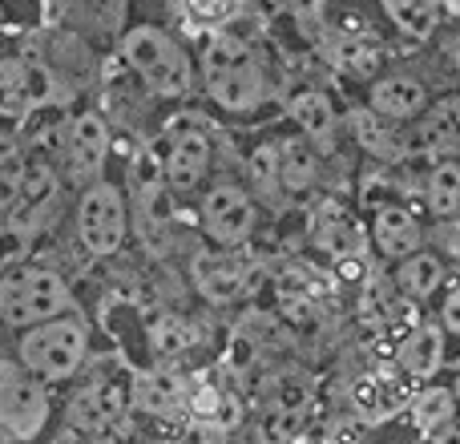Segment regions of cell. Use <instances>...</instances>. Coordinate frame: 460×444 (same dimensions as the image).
Returning a JSON list of instances; mask_svg holds the SVG:
<instances>
[{
    "label": "cell",
    "mask_w": 460,
    "mask_h": 444,
    "mask_svg": "<svg viewBox=\"0 0 460 444\" xmlns=\"http://www.w3.org/2000/svg\"><path fill=\"white\" fill-rule=\"evenodd\" d=\"M202 85L210 102L223 105L226 113H251L267 97V73L251 53V45H243L230 32H210L202 49Z\"/></svg>",
    "instance_id": "6da1fadb"
},
{
    "label": "cell",
    "mask_w": 460,
    "mask_h": 444,
    "mask_svg": "<svg viewBox=\"0 0 460 444\" xmlns=\"http://www.w3.org/2000/svg\"><path fill=\"white\" fill-rule=\"evenodd\" d=\"M77 311L69 283L53 267H8L0 275V324L29 332L37 324Z\"/></svg>",
    "instance_id": "7a4b0ae2"
},
{
    "label": "cell",
    "mask_w": 460,
    "mask_h": 444,
    "mask_svg": "<svg viewBox=\"0 0 460 444\" xmlns=\"http://www.w3.org/2000/svg\"><path fill=\"white\" fill-rule=\"evenodd\" d=\"M89 356V327L77 315H61L16 335V364L40 384H61L77 376Z\"/></svg>",
    "instance_id": "3957f363"
},
{
    "label": "cell",
    "mask_w": 460,
    "mask_h": 444,
    "mask_svg": "<svg viewBox=\"0 0 460 444\" xmlns=\"http://www.w3.org/2000/svg\"><path fill=\"white\" fill-rule=\"evenodd\" d=\"M126 65L146 81V89L158 97H186L194 89V65L170 32L154 24H137L121 40Z\"/></svg>",
    "instance_id": "277c9868"
},
{
    "label": "cell",
    "mask_w": 460,
    "mask_h": 444,
    "mask_svg": "<svg viewBox=\"0 0 460 444\" xmlns=\"http://www.w3.org/2000/svg\"><path fill=\"white\" fill-rule=\"evenodd\" d=\"M65 85L40 57H0V118L24 121L49 105H65Z\"/></svg>",
    "instance_id": "5b68a950"
},
{
    "label": "cell",
    "mask_w": 460,
    "mask_h": 444,
    "mask_svg": "<svg viewBox=\"0 0 460 444\" xmlns=\"http://www.w3.org/2000/svg\"><path fill=\"white\" fill-rule=\"evenodd\" d=\"M129 235V210H126V194L113 182L97 178L93 186L81 191L77 202V238L93 259H110L126 246Z\"/></svg>",
    "instance_id": "8992f818"
},
{
    "label": "cell",
    "mask_w": 460,
    "mask_h": 444,
    "mask_svg": "<svg viewBox=\"0 0 460 444\" xmlns=\"http://www.w3.org/2000/svg\"><path fill=\"white\" fill-rule=\"evenodd\" d=\"M190 279L202 299L223 307V303H234L251 291L259 279V262L238 246L234 251H199L190 259Z\"/></svg>",
    "instance_id": "52a82bcc"
},
{
    "label": "cell",
    "mask_w": 460,
    "mask_h": 444,
    "mask_svg": "<svg viewBox=\"0 0 460 444\" xmlns=\"http://www.w3.org/2000/svg\"><path fill=\"white\" fill-rule=\"evenodd\" d=\"M110 158V126L102 113H77L61 129V162L69 182L93 186L102 178V166Z\"/></svg>",
    "instance_id": "ba28073f"
},
{
    "label": "cell",
    "mask_w": 460,
    "mask_h": 444,
    "mask_svg": "<svg viewBox=\"0 0 460 444\" xmlns=\"http://www.w3.org/2000/svg\"><path fill=\"white\" fill-rule=\"evenodd\" d=\"M254 222V199L238 182H218L202 199V230L215 238L218 246H243L251 238Z\"/></svg>",
    "instance_id": "9c48e42d"
},
{
    "label": "cell",
    "mask_w": 460,
    "mask_h": 444,
    "mask_svg": "<svg viewBox=\"0 0 460 444\" xmlns=\"http://www.w3.org/2000/svg\"><path fill=\"white\" fill-rule=\"evenodd\" d=\"M49 421V392L37 376L21 372L0 388V432L13 440H37Z\"/></svg>",
    "instance_id": "30bf717a"
},
{
    "label": "cell",
    "mask_w": 460,
    "mask_h": 444,
    "mask_svg": "<svg viewBox=\"0 0 460 444\" xmlns=\"http://www.w3.org/2000/svg\"><path fill=\"white\" fill-rule=\"evenodd\" d=\"M126 408H129V392L121 388V384L97 380V384H85V388L69 400L65 421H69V429L81 432V437H105V432H113L121 424Z\"/></svg>",
    "instance_id": "8fae6325"
},
{
    "label": "cell",
    "mask_w": 460,
    "mask_h": 444,
    "mask_svg": "<svg viewBox=\"0 0 460 444\" xmlns=\"http://www.w3.org/2000/svg\"><path fill=\"white\" fill-rule=\"evenodd\" d=\"M186 396H190V384H186L178 372H170V368L142 372V376H134V384H129V404L146 416H182Z\"/></svg>",
    "instance_id": "7c38bea8"
},
{
    "label": "cell",
    "mask_w": 460,
    "mask_h": 444,
    "mask_svg": "<svg viewBox=\"0 0 460 444\" xmlns=\"http://www.w3.org/2000/svg\"><path fill=\"white\" fill-rule=\"evenodd\" d=\"M210 158H215V146H210V138L202 134V129H182V134H174L170 154H166V186L178 194L194 191V186L207 178Z\"/></svg>",
    "instance_id": "4fadbf2b"
},
{
    "label": "cell",
    "mask_w": 460,
    "mask_h": 444,
    "mask_svg": "<svg viewBox=\"0 0 460 444\" xmlns=\"http://www.w3.org/2000/svg\"><path fill=\"white\" fill-rule=\"evenodd\" d=\"M372 238H376V246H380L388 259H408V254L420 251L424 230H420V222H416L412 210H404V207H396V202H388V207L376 210V218H372Z\"/></svg>",
    "instance_id": "5bb4252c"
},
{
    "label": "cell",
    "mask_w": 460,
    "mask_h": 444,
    "mask_svg": "<svg viewBox=\"0 0 460 444\" xmlns=\"http://www.w3.org/2000/svg\"><path fill=\"white\" fill-rule=\"evenodd\" d=\"M315 246L327 254H335V262L359 259V254H364V230H359V222L343 207L327 202L315 218Z\"/></svg>",
    "instance_id": "9a60e30c"
},
{
    "label": "cell",
    "mask_w": 460,
    "mask_h": 444,
    "mask_svg": "<svg viewBox=\"0 0 460 444\" xmlns=\"http://www.w3.org/2000/svg\"><path fill=\"white\" fill-rule=\"evenodd\" d=\"M424 105H429V93L412 77H384L372 85V113L388 121L416 118V113H424Z\"/></svg>",
    "instance_id": "2e32d148"
},
{
    "label": "cell",
    "mask_w": 460,
    "mask_h": 444,
    "mask_svg": "<svg viewBox=\"0 0 460 444\" xmlns=\"http://www.w3.org/2000/svg\"><path fill=\"white\" fill-rule=\"evenodd\" d=\"M315 182H319V154L311 150L307 138H287V142H279V191L307 194Z\"/></svg>",
    "instance_id": "e0dca14e"
},
{
    "label": "cell",
    "mask_w": 460,
    "mask_h": 444,
    "mask_svg": "<svg viewBox=\"0 0 460 444\" xmlns=\"http://www.w3.org/2000/svg\"><path fill=\"white\" fill-rule=\"evenodd\" d=\"M440 364H445V327H432V324L416 327L404 340V348H400V368L412 380H429V376L440 372Z\"/></svg>",
    "instance_id": "ac0fdd59"
},
{
    "label": "cell",
    "mask_w": 460,
    "mask_h": 444,
    "mask_svg": "<svg viewBox=\"0 0 460 444\" xmlns=\"http://www.w3.org/2000/svg\"><path fill=\"white\" fill-rule=\"evenodd\" d=\"M291 118H295V126L303 129V138H307V142H315V146H327V142H332V138H335V126H340L332 97L319 93V89H303V93H295Z\"/></svg>",
    "instance_id": "d6986e66"
},
{
    "label": "cell",
    "mask_w": 460,
    "mask_h": 444,
    "mask_svg": "<svg viewBox=\"0 0 460 444\" xmlns=\"http://www.w3.org/2000/svg\"><path fill=\"white\" fill-rule=\"evenodd\" d=\"M323 61L340 73H351V77H376L380 73V49L364 37H327Z\"/></svg>",
    "instance_id": "ffe728a7"
},
{
    "label": "cell",
    "mask_w": 460,
    "mask_h": 444,
    "mask_svg": "<svg viewBox=\"0 0 460 444\" xmlns=\"http://www.w3.org/2000/svg\"><path fill=\"white\" fill-rule=\"evenodd\" d=\"M311 424V408L303 396L295 400H279V404H270L267 413H262L259 421V437L267 444H295L303 440V432H307Z\"/></svg>",
    "instance_id": "44dd1931"
},
{
    "label": "cell",
    "mask_w": 460,
    "mask_h": 444,
    "mask_svg": "<svg viewBox=\"0 0 460 444\" xmlns=\"http://www.w3.org/2000/svg\"><path fill=\"white\" fill-rule=\"evenodd\" d=\"M29 182V154L13 134H0V215H13Z\"/></svg>",
    "instance_id": "7402d4cb"
},
{
    "label": "cell",
    "mask_w": 460,
    "mask_h": 444,
    "mask_svg": "<svg viewBox=\"0 0 460 444\" xmlns=\"http://www.w3.org/2000/svg\"><path fill=\"white\" fill-rule=\"evenodd\" d=\"M396 283H400V291L412 295V299H429V295L445 283V262H440L432 251H416L400 262Z\"/></svg>",
    "instance_id": "603a6c76"
},
{
    "label": "cell",
    "mask_w": 460,
    "mask_h": 444,
    "mask_svg": "<svg viewBox=\"0 0 460 444\" xmlns=\"http://www.w3.org/2000/svg\"><path fill=\"white\" fill-rule=\"evenodd\" d=\"M150 348L158 360H178L199 348V327L182 315H158L150 327Z\"/></svg>",
    "instance_id": "cb8c5ba5"
},
{
    "label": "cell",
    "mask_w": 460,
    "mask_h": 444,
    "mask_svg": "<svg viewBox=\"0 0 460 444\" xmlns=\"http://www.w3.org/2000/svg\"><path fill=\"white\" fill-rule=\"evenodd\" d=\"M384 13L396 21V29H404L408 37L424 40L432 37L440 21V0H384Z\"/></svg>",
    "instance_id": "d4e9b609"
},
{
    "label": "cell",
    "mask_w": 460,
    "mask_h": 444,
    "mask_svg": "<svg viewBox=\"0 0 460 444\" xmlns=\"http://www.w3.org/2000/svg\"><path fill=\"white\" fill-rule=\"evenodd\" d=\"M420 142L429 150H453L460 142V97H445L432 105V113L420 126Z\"/></svg>",
    "instance_id": "484cf974"
},
{
    "label": "cell",
    "mask_w": 460,
    "mask_h": 444,
    "mask_svg": "<svg viewBox=\"0 0 460 444\" xmlns=\"http://www.w3.org/2000/svg\"><path fill=\"white\" fill-rule=\"evenodd\" d=\"M412 421L420 432H440L445 424L456 421V400H453V388H424L420 396L412 400Z\"/></svg>",
    "instance_id": "4316f807"
},
{
    "label": "cell",
    "mask_w": 460,
    "mask_h": 444,
    "mask_svg": "<svg viewBox=\"0 0 460 444\" xmlns=\"http://www.w3.org/2000/svg\"><path fill=\"white\" fill-rule=\"evenodd\" d=\"M238 8H243V0H178L182 21L202 32H223L238 16Z\"/></svg>",
    "instance_id": "83f0119b"
},
{
    "label": "cell",
    "mask_w": 460,
    "mask_h": 444,
    "mask_svg": "<svg viewBox=\"0 0 460 444\" xmlns=\"http://www.w3.org/2000/svg\"><path fill=\"white\" fill-rule=\"evenodd\" d=\"M429 207L432 215H456L460 210V162H440L429 178Z\"/></svg>",
    "instance_id": "f1b7e54d"
},
{
    "label": "cell",
    "mask_w": 460,
    "mask_h": 444,
    "mask_svg": "<svg viewBox=\"0 0 460 444\" xmlns=\"http://www.w3.org/2000/svg\"><path fill=\"white\" fill-rule=\"evenodd\" d=\"M246 170H251V182H254V191H259L262 199H275V194H283V191H279V146H270V142L254 146Z\"/></svg>",
    "instance_id": "f546056e"
},
{
    "label": "cell",
    "mask_w": 460,
    "mask_h": 444,
    "mask_svg": "<svg viewBox=\"0 0 460 444\" xmlns=\"http://www.w3.org/2000/svg\"><path fill=\"white\" fill-rule=\"evenodd\" d=\"M356 134L376 158H400V154H404L400 142H396V134L384 126L380 113H356Z\"/></svg>",
    "instance_id": "4dcf8cb0"
},
{
    "label": "cell",
    "mask_w": 460,
    "mask_h": 444,
    "mask_svg": "<svg viewBox=\"0 0 460 444\" xmlns=\"http://www.w3.org/2000/svg\"><path fill=\"white\" fill-rule=\"evenodd\" d=\"M356 408H364L367 416H384L392 413V396L380 388V380L376 376H367V380L356 384Z\"/></svg>",
    "instance_id": "1f68e13d"
},
{
    "label": "cell",
    "mask_w": 460,
    "mask_h": 444,
    "mask_svg": "<svg viewBox=\"0 0 460 444\" xmlns=\"http://www.w3.org/2000/svg\"><path fill=\"white\" fill-rule=\"evenodd\" d=\"M440 319H445V332L460 335V287H456L453 295H448V303H445V311H440Z\"/></svg>",
    "instance_id": "d6a6232c"
},
{
    "label": "cell",
    "mask_w": 460,
    "mask_h": 444,
    "mask_svg": "<svg viewBox=\"0 0 460 444\" xmlns=\"http://www.w3.org/2000/svg\"><path fill=\"white\" fill-rule=\"evenodd\" d=\"M432 444H460V421L445 424L440 432H432Z\"/></svg>",
    "instance_id": "836d02e7"
},
{
    "label": "cell",
    "mask_w": 460,
    "mask_h": 444,
    "mask_svg": "<svg viewBox=\"0 0 460 444\" xmlns=\"http://www.w3.org/2000/svg\"><path fill=\"white\" fill-rule=\"evenodd\" d=\"M295 8H299L303 21H315L319 8H323V0H295Z\"/></svg>",
    "instance_id": "e575fe53"
},
{
    "label": "cell",
    "mask_w": 460,
    "mask_h": 444,
    "mask_svg": "<svg viewBox=\"0 0 460 444\" xmlns=\"http://www.w3.org/2000/svg\"><path fill=\"white\" fill-rule=\"evenodd\" d=\"M16 372H21V364H16V360H8V356H0V388H4Z\"/></svg>",
    "instance_id": "d590c367"
},
{
    "label": "cell",
    "mask_w": 460,
    "mask_h": 444,
    "mask_svg": "<svg viewBox=\"0 0 460 444\" xmlns=\"http://www.w3.org/2000/svg\"><path fill=\"white\" fill-rule=\"evenodd\" d=\"M453 61H456V69H460V32H456V40H453Z\"/></svg>",
    "instance_id": "8d00e7d4"
},
{
    "label": "cell",
    "mask_w": 460,
    "mask_h": 444,
    "mask_svg": "<svg viewBox=\"0 0 460 444\" xmlns=\"http://www.w3.org/2000/svg\"><path fill=\"white\" fill-rule=\"evenodd\" d=\"M453 400H456V408H460V380L453 384Z\"/></svg>",
    "instance_id": "74e56055"
}]
</instances>
